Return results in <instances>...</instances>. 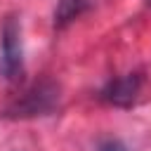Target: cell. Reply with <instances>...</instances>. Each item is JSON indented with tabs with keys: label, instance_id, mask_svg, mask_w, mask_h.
I'll return each instance as SVG.
<instances>
[{
	"label": "cell",
	"instance_id": "6da1fadb",
	"mask_svg": "<svg viewBox=\"0 0 151 151\" xmlns=\"http://www.w3.org/2000/svg\"><path fill=\"white\" fill-rule=\"evenodd\" d=\"M59 85L50 78L33 83L28 90H24L5 111V118H38L50 116L59 109Z\"/></svg>",
	"mask_w": 151,
	"mask_h": 151
},
{
	"label": "cell",
	"instance_id": "7a4b0ae2",
	"mask_svg": "<svg viewBox=\"0 0 151 151\" xmlns=\"http://www.w3.org/2000/svg\"><path fill=\"white\" fill-rule=\"evenodd\" d=\"M21 71H24L21 24L17 14H9L0 28V76L5 80H17Z\"/></svg>",
	"mask_w": 151,
	"mask_h": 151
},
{
	"label": "cell",
	"instance_id": "3957f363",
	"mask_svg": "<svg viewBox=\"0 0 151 151\" xmlns=\"http://www.w3.org/2000/svg\"><path fill=\"white\" fill-rule=\"evenodd\" d=\"M142 87H144V73L132 71V73L111 78L99 90V99L104 104H111V106H118V109H130L139 99Z\"/></svg>",
	"mask_w": 151,
	"mask_h": 151
},
{
	"label": "cell",
	"instance_id": "277c9868",
	"mask_svg": "<svg viewBox=\"0 0 151 151\" xmlns=\"http://www.w3.org/2000/svg\"><path fill=\"white\" fill-rule=\"evenodd\" d=\"M90 5H92V0H59L57 9H54V26L57 28H66L83 12H87Z\"/></svg>",
	"mask_w": 151,
	"mask_h": 151
},
{
	"label": "cell",
	"instance_id": "5b68a950",
	"mask_svg": "<svg viewBox=\"0 0 151 151\" xmlns=\"http://www.w3.org/2000/svg\"><path fill=\"white\" fill-rule=\"evenodd\" d=\"M97 151H130L120 139H113V137H106L97 144Z\"/></svg>",
	"mask_w": 151,
	"mask_h": 151
},
{
	"label": "cell",
	"instance_id": "8992f818",
	"mask_svg": "<svg viewBox=\"0 0 151 151\" xmlns=\"http://www.w3.org/2000/svg\"><path fill=\"white\" fill-rule=\"evenodd\" d=\"M149 2H151V0H149Z\"/></svg>",
	"mask_w": 151,
	"mask_h": 151
}]
</instances>
